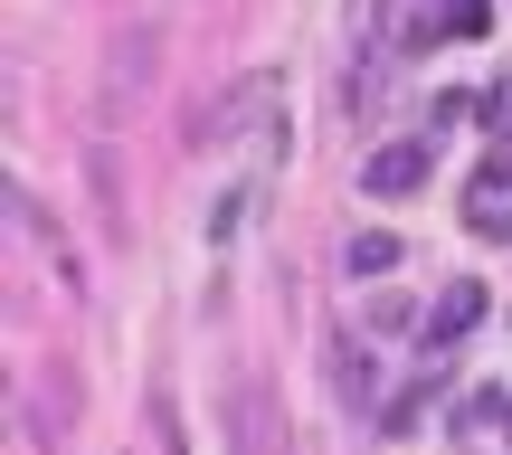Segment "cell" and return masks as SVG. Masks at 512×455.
<instances>
[{"instance_id":"2","label":"cell","mask_w":512,"mask_h":455,"mask_svg":"<svg viewBox=\"0 0 512 455\" xmlns=\"http://www.w3.org/2000/svg\"><path fill=\"white\" fill-rule=\"evenodd\" d=\"M475 323H484V285H446V294H437V313L418 323V342H427V351H456Z\"/></svg>"},{"instance_id":"4","label":"cell","mask_w":512,"mask_h":455,"mask_svg":"<svg viewBox=\"0 0 512 455\" xmlns=\"http://www.w3.org/2000/svg\"><path fill=\"white\" fill-rule=\"evenodd\" d=\"M389 266H399V237H380V228L351 237V275H389Z\"/></svg>"},{"instance_id":"5","label":"cell","mask_w":512,"mask_h":455,"mask_svg":"<svg viewBox=\"0 0 512 455\" xmlns=\"http://www.w3.org/2000/svg\"><path fill=\"white\" fill-rule=\"evenodd\" d=\"M465 219H475L484 237H512V200H465Z\"/></svg>"},{"instance_id":"3","label":"cell","mask_w":512,"mask_h":455,"mask_svg":"<svg viewBox=\"0 0 512 455\" xmlns=\"http://www.w3.org/2000/svg\"><path fill=\"white\" fill-rule=\"evenodd\" d=\"M418 181H427V143H389V152H370V171H361L370 200H408Z\"/></svg>"},{"instance_id":"1","label":"cell","mask_w":512,"mask_h":455,"mask_svg":"<svg viewBox=\"0 0 512 455\" xmlns=\"http://www.w3.org/2000/svg\"><path fill=\"white\" fill-rule=\"evenodd\" d=\"M494 29V0H427L399 29V48H446V38H484Z\"/></svg>"}]
</instances>
